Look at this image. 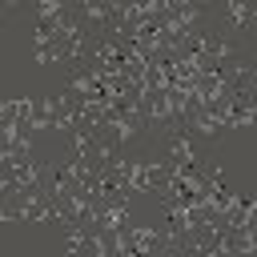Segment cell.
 <instances>
[{
  "mask_svg": "<svg viewBox=\"0 0 257 257\" xmlns=\"http://www.w3.org/2000/svg\"><path fill=\"white\" fill-rule=\"evenodd\" d=\"M221 4H225V12H229L233 28H249V20H253V4H249V0H221Z\"/></svg>",
  "mask_w": 257,
  "mask_h": 257,
  "instance_id": "cell-1",
  "label": "cell"
},
{
  "mask_svg": "<svg viewBox=\"0 0 257 257\" xmlns=\"http://www.w3.org/2000/svg\"><path fill=\"white\" fill-rule=\"evenodd\" d=\"M0 4H4V12H16V8L24 4V0H0Z\"/></svg>",
  "mask_w": 257,
  "mask_h": 257,
  "instance_id": "cell-2",
  "label": "cell"
}]
</instances>
